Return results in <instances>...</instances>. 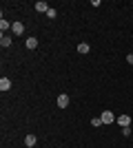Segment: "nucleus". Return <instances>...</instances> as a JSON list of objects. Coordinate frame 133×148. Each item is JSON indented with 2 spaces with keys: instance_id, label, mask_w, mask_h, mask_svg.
Listing matches in <instances>:
<instances>
[{
  "instance_id": "obj_12",
  "label": "nucleus",
  "mask_w": 133,
  "mask_h": 148,
  "mask_svg": "<svg viewBox=\"0 0 133 148\" xmlns=\"http://www.w3.org/2000/svg\"><path fill=\"white\" fill-rule=\"evenodd\" d=\"M91 124H93V128H98V126H102V117H93V119H91Z\"/></svg>"
},
{
  "instance_id": "obj_1",
  "label": "nucleus",
  "mask_w": 133,
  "mask_h": 148,
  "mask_svg": "<svg viewBox=\"0 0 133 148\" xmlns=\"http://www.w3.org/2000/svg\"><path fill=\"white\" fill-rule=\"evenodd\" d=\"M100 117H102V124H113L115 119H118V117H115V115H113L111 111H102V115H100Z\"/></svg>"
},
{
  "instance_id": "obj_6",
  "label": "nucleus",
  "mask_w": 133,
  "mask_h": 148,
  "mask_svg": "<svg viewBox=\"0 0 133 148\" xmlns=\"http://www.w3.org/2000/svg\"><path fill=\"white\" fill-rule=\"evenodd\" d=\"M11 31L16 33V36H22V31H25V25H22V22H13Z\"/></svg>"
},
{
  "instance_id": "obj_3",
  "label": "nucleus",
  "mask_w": 133,
  "mask_h": 148,
  "mask_svg": "<svg viewBox=\"0 0 133 148\" xmlns=\"http://www.w3.org/2000/svg\"><path fill=\"white\" fill-rule=\"evenodd\" d=\"M115 122L120 124L122 128H127V126H131V117H129V115H120V117L115 119Z\"/></svg>"
},
{
  "instance_id": "obj_7",
  "label": "nucleus",
  "mask_w": 133,
  "mask_h": 148,
  "mask_svg": "<svg viewBox=\"0 0 133 148\" xmlns=\"http://www.w3.org/2000/svg\"><path fill=\"white\" fill-rule=\"evenodd\" d=\"M25 144H27V148H33V146H36V135H27Z\"/></svg>"
},
{
  "instance_id": "obj_13",
  "label": "nucleus",
  "mask_w": 133,
  "mask_h": 148,
  "mask_svg": "<svg viewBox=\"0 0 133 148\" xmlns=\"http://www.w3.org/2000/svg\"><path fill=\"white\" fill-rule=\"evenodd\" d=\"M47 16H49V18H56L58 13H56V9H49V11H47Z\"/></svg>"
},
{
  "instance_id": "obj_2",
  "label": "nucleus",
  "mask_w": 133,
  "mask_h": 148,
  "mask_svg": "<svg viewBox=\"0 0 133 148\" xmlns=\"http://www.w3.org/2000/svg\"><path fill=\"white\" fill-rule=\"evenodd\" d=\"M49 9H51V7L47 5L44 0H38V2H36V11H38V13H47Z\"/></svg>"
},
{
  "instance_id": "obj_4",
  "label": "nucleus",
  "mask_w": 133,
  "mask_h": 148,
  "mask_svg": "<svg viewBox=\"0 0 133 148\" xmlns=\"http://www.w3.org/2000/svg\"><path fill=\"white\" fill-rule=\"evenodd\" d=\"M11 88V80L9 77H0V91L5 93V91H9Z\"/></svg>"
},
{
  "instance_id": "obj_11",
  "label": "nucleus",
  "mask_w": 133,
  "mask_h": 148,
  "mask_svg": "<svg viewBox=\"0 0 133 148\" xmlns=\"http://www.w3.org/2000/svg\"><path fill=\"white\" fill-rule=\"evenodd\" d=\"M38 47V40L36 38H27V49H36Z\"/></svg>"
},
{
  "instance_id": "obj_14",
  "label": "nucleus",
  "mask_w": 133,
  "mask_h": 148,
  "mask_svg": "<svg viewBox=\"0 0 133 148\" xmlns=\"http://www.w3.org/2000/svg\"><path fill=\"white\" fill-rule=\"evenodd\" d=\"M127 62H129V64H133V53H129V56H127Z\"/></svg>"
},
{
  "instance_id": "obj_9",
  "label": "nucleus",
  "mask_w": 133,
  "mask_h": 148,
  "mask_svg": "<svg viewBox=\"0 0 133 148\" xmlns=\"http://www.w3.org/2000/svg\"><path fill=\"white\" fill-rule=\"evenodd\" d=\"M11 27H13V25H11V22H7V20H5V18L0 20V31H2V33H5V31H7V29H11Z\"/></svg>"
},
{
  "instance_id": "obj_10",
  "label": "nucleus",
  "mask_w": 133,
  "mask_h": 148,
  "mask_svg": "<svg viewBox=\"0 0 133 148\" xmlns=\"http://www.w3.org/2000/svg\"><path fill=\"white\" fill-rule=\"evenodd\" d=\"M78 53H82V56H84V53H89V44L87 42H80V44H78Z\"/></svg>"
},
{
  "instance_id": "obj_5",
  "label": "nucleus",
  "mask_w": 133,
  "mask_h": 148,
  "mask_svg": "<svg viewBox=\"0 0 133 148\" xmlns=\"http://www.w3.org/2000/svg\"><path fill=\"white\" fill-rule=\"evenodd\" d=\"M58 106H60V108H67V106H69V95H58Z\"/></svg>"
},
{
  "instance_id": "obj_8",
  "label": "nucleus",
  "mask_w": 133,
  "mask_h": 148,
  "mask_svg": "<svg viewBox=\"0 0 133 148\" xmlns=\"http://www.w3.org/2000/svg\"><path fill=\"white\" fill-rule=\"evenodd\" d=\"M0 44H2L5 49H7V47H11V38H9V36H5V33H2V36H0Z\"/></svg>"
}]
</instances>
